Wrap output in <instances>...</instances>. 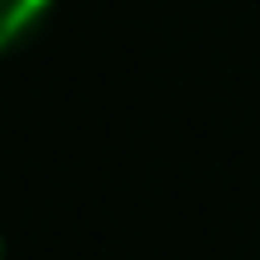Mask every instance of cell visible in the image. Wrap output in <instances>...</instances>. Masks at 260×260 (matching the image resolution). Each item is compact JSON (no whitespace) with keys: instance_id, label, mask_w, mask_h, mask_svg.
<instances>
[{"instance_id":"cell-2","label":"cell","mask_w":260,"mask_h":260,"mask_svg":"<svg viewBox=\"0 0 260 260\" xmlns=\"http://www.w3.org/2000/svg\"><path fill=\"white\" fill-rule=\"evenodd\" d=\"M0 255H5V246H0Z\"/></svg>"},{"instance_id":"cell-1","label":"cell","mask_w":260,"mask_h":260,"mask_svg":"<svg viewBox=\"0 0 260 260\" xmlns=\"http://www.w3.org/2000/svg\"><path fill=\"white\" fill-rule=\"evenodd\" d=\"M48 5H53V0H0V53L24 44V39L44 24Z\"/></svg>"}]
</instances>
